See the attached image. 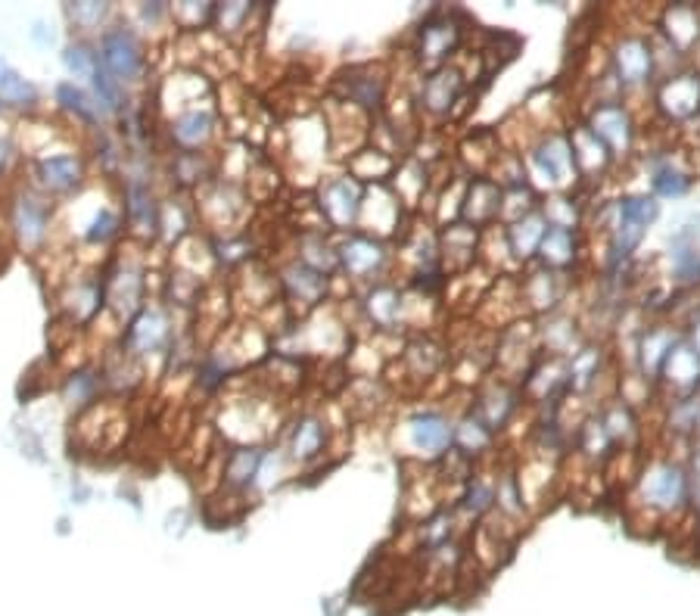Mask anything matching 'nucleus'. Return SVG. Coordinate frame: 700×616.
<instances>
[{
  "label": "nucleus",
  "instance_id": "obj_1",
  "mask_svg": "<svg viewBox=\"0 0 700 616\" xmlns=\"http://www.w3.org/2000/svg\"><path fill=\"white\" fill-rule=\"evenodd\" d=\"M50 228H53V200L38 193L32 184L20 187L10 197V209H7V234L13 237V243L25 252H38L50 240Z\"/></svg>",
  "mask_w": 700,
  "mask_h": 616
},
{
  "label": "nucleus",
  "instance_id": "obj_2",
  "mask_svg": "<svg viewBox=\"0 0 700 616\" xmlns=\"http://www.w3.org/2000/svg\"><path fill=\"white\" fill-rule=\"evenodd\" d=\"M97 60L100 68L115 78L122 88L135 85L143 78V72L150 66L147 60V47L140 41L132 25H107V32H100V45H97Z\"/></svg>",
  "mask_w": 700,
  "mask_h": 616
},
{
  "label": "nucleus",
  "instance_id": "obj_3",
  "mask_svg": "<svg viewBox=\"0 0 700 616\" xmlns=\"http://www.w3.org/2000/svg\"><path fill=\"white\" fill-rule=\"evenodd\" d=\"M143 293H147L143 265L125 259V255H115L110 272L103 274V309L115 320L128 324L143 309Z\"/></svg>",
  "mask_w": 700,
  "mask_h": 616
},
{
  "label": "nucleus",
  "instance_id": "obj_4",
  "mask_svg": "<svg viewBox=\"0 0 700 616\" xmlns=\"http://www.w3.org/2000/svg\"><path fill=\"white\" fill-rule=\"evenodd\" d=\"M32 175V187L45 197H66L82 190L88 181V162L82 153L66 150V153H45L28 165Z\"/></svg>",
  "mask_w": 700,
  "mask_h": 616
},
{
  "label": "nucleus",
  "instance_id": "obj_5",
  "mask_svg": "<svg viewBox=\"0 0 700 616\" xmlns=\"http://www.w3.org/2000/svg\"><path fill=\"white\" fill-rule=\"evenodd\" d=\"M172 318L165 309L159 305H143L135 318L128 320V327L122 330V352L132 359H150V355H162L172 345Z\"/></svg>",
  "mask_w": 700,
  "mask_h": 616
},
{
  "label": "nucleus",
  "instance_id": "obj_6",
  "mask_svg": "<svg viewBox=\"0 0 700 616\" xmlns=\"http://www.w3.org/2000/svg\"><path fill=\"white\" fill-rule=\"evenodd\" d=\"M638 492H641V502L648 507L673 514L688 502V474L673 461H654L641 474Z\"/></svg>",
  "mask_w": 700,
  "mask_h": 616
},
{
  "label": "nucleus",
  "instance_id": "obj_7",
  "mask_svg": "<svg viewBox=\"0 0 700 616\" xmlns=\"http://www.w3.org/2000/svg\"><path fill=\"white\" fill-rule=\"evenodd\" d=\"M660 215V203L654 197H626L616 205V225H613V259H626L645 240L648 228Z\"/></svg>",
  "mask_w": 700,
  "mask_h": 616
},
{
  "label": "nucleus",
  "instance_id": "obj_8",
  "mask_svg": "<svg viewBox=\"0 0 700 616\" xmlns=\"http://www.w3.org/2000/svg\"><path fill=\"white\" fill-rule=\"evenodd\" d=\"M362 184L352 175H339L317 190V209L330 228H352L362 215Z\"/></svg>",
  "mask_w": 700,
  "mask_h": 616
},
{
  "label": "nucleus",
  "instance_id": "obj_9",
  "mask_svg": "<svg viewBox=\"0 0 700 616\" xmlns=\"http://www.w3.org/2000/svg\"><path fill=\"white\" fill-rule=\"evenodd\" d=\"M122 200H125V222H128L132 237L140 240V243H150L159 234V212H162V203L157 200L150 181L140 178V175L125 178Z\"/></svg>",
  "mask_w": 700,
  "mask_h": 616
},
{
  "label": "nucleus",
  "instance_id": "obj_10",
  "mask_svg": "<svg viewBox=\"0 0 700 616\" xmlns=\"http://www.w3.org/2000/svg\"><path fill=\"white\" fill-rule=\"evenodd\" d=\"M529 165L539 175V181L548 184V187H564V184H570V175L576 172L570 137H545L542 143L529 153Z\"/></svg>",
  "mask_w": 700,
  "mask_h": 616
},
{
  "label": "nucleus",
  "instance_id": "obj_11",
  "mask_svg": "<svg viewBox=\"0 0 700 616\" xmlns=\"http://www.w3.org/2000/svg\"><path fill=\"white\" fill-rule=\"evenodd\" d=\"M215 131H218V118L205 106L184 110L168 122V137L178 147V153H200L212 143Z\"/></svg>",
  "mask_w": 700,
  "mask_h": 616
},
{
  "label": "nucleus",
  "instance_id": "obj_12",
  "mask_svg": "<svg viewBox=\"0 0 700 616\" xmlns=\"http://www.w3.org/2000/svg\"><path fill=\"white\" fill-rule=\"evenodd\" d=\"M657 106L673 122L695 118L700 113V72L670 75L657 91Z\"/></svg>",
  "mask_w": 700,
  "mask_h": 616
},
{
  "label": "nucleus",
  "instance_id": "obj_13",
  "mask_svg": "<svg viewBox=\"0 0 700 616\" xmlns=\"http://www.w3.org/2000/svg\"><path fill=\"white\" fill-rule=\"evenodd\" d=\"M586 128L608 147L610 156H620L633 147V118L626 113V106H620V103L595 106V113L588 115Z\"/></svg>",
  "mask_w": 700,
  "mask_h": 616
},
{
  "label": "nucleus",
  "instance_id": "obj_14",
  "mask_svg": "<svg viewBox=\"0 0 700 616\" xmlns=\"http://www.w3.org/2000/svg\"><path fill=\"white\" fill-rule=\"evenodd\" d=\"M454 427L452 420L439 411H421L408 420V442L414 452L421 455L436 457L442 455L449 445H452Z\"/></svg>",
  "mask_w": 700,
  "mask_h": 616
},
{
  "label": "nucleus",
  "instance_id": "obj_15",
  "mask_svg": "<svg viewBox=\"0 0 700 616\" xmlns=\"http://www.w3.org/2000/svg\"><path fill=\"white\" fill-rule=\"evenodd\" d=\"M613 66H616V78H620L623 88L645 85L651 78V72H654V50L645 38L626 35L613 50Z\"/></svg>",
  "mask_w": 700,
  "mask_h": 616
},
{
  "label": "nucleus",
  "instance_id": "obj_16",
  "mask_svg": "<svg viewBox=\"0 0 700 616\" xmlns=\"http://www.w3.org/2000/svg\"><path fill=\"white\" fill-rule=\"evenodd\" d=\"M337 259L339 268H346V274H352V277H374L386 265V247L380 240L367 237V234H355V237L342 240V247L337 250Z\"/></svg>",
  "mask_w": 700,
  "mask_h": 616
},
{
  "label": "nucleus",
  "instance_id": "obj_17",
  "mask_svg": "<svg viewBox=\"0 0 700 616\" xmlns=\"http://www.w3.org/2000/svg\"><path fill=\"white\" fill-rule=\"evenodd\" d=\"M280 287H284V297L290 302H299L302 309H315L317 302L327 293V277L302 262H290L284 272H280Z\"/></svg>",
  "mask_w": 700,
  "mask_h": 616
},
{
  "label": "nucleus",
  "instance_id": "obj_18",
  "mask_svg": "<svg viewBox=\"0 0 700 616\" xmlns=\"http://www.w3.org/2000/svg\"><path fill=\"white\" fill-rule=\"evenodd\" d=\"M386 78L374 68H352L349 78H339V93H342V103L349 106H362V110H380V100H384Z\"/></svg>",
  "mask_w": 700,
  "mask_h": 616
},
{
  "label": "nucleus",
  "instance_id": "obj_19",
  "mask_svg": "<svg viewBox=\"0 0 700 616\" xmlns=\"http://www.w3.org/2000/svg\"><path fill=\"white\" fill-rule=\"evenodd\" d=\"M461 88H464V78L458 68H436L424 81V91H421V106L433 115H446L458 103L461 97Z\"/></svg>",
  "mask_w": 700,
  "mask_h": 616
},
{
  "label": "nucleus",
  "instance_id": "obj_20",
  "mask_svg": "<svg viewBox=\"0 0 700 616\" xmlns=\"http://www.w3.org/2000/svg\"><path fill=\"white\" fill-rule=\"evenodd\" d=\"M327 445V420L321 414H302L290 433V457L296 464H312L324 455Z\"/></svg>",
  "mask_w": 700,
  "mask_h": 616
},
{
  "label": "nucleus",
  "instance_id": "obj_21",
  "mask_svg": "<svg viewBox=\"0 0 700 616\" xmlns=\"http://www.w3.org/2000/svg\"><path fill=\"white\" fill-rule=\"evenodd\" d=\"M682 395H691L700 387V355L688 342H676L660 370Z\"/></svg>",
  "mask_w": 700,
  "mask_h": 616
},
{
  "label": "nucleus",
  "instance_id": "obj_22",
  "mask_svg": "<svg viewBox=\"0 0 700 616\" xmlns=\"http://www.w3.org/2000/svg\"><path fill=\"white\" fill-rule=\"evenodd\" d=\"M262 461L265 452L259 445H240V449H230L225 457V486L227 489H237L243 492L249 486L259 482V470H262Z\"/></svg>",
  "mask_w": 700,
  "mask_h": 616
},
{
  "label": "nucleus",
  "instance_id": "obj_23",
  "mask_svg": "<svg viewBox=\"0 0 700 616\" xmlns=\"http://www.w3.org/2000/svg\"><path fill=\"white\" fill-rule=\"evenodd\" d=\"M200 212H203V218L212 228L227 230L230 225H237V218H240V212H243V197H240L230 184H215L203 197Z\"/></svg>",
  "mask_w": 700,
  "mask_h": 616
},
{
  "label": "nucleus",
  "instance_id": "obj_24",
  "mask_svg": "<svg viewBox=\"0 0 700 616\" xmlns=\"http://www.w3.org/2000/svg\"><path fill=\"white\" fill-rule=\"evenodd\" d=\"M458 38H461V28H458L449 16L429 20V23L421 28V45H417L421 60H427V63H442L454 47H458Z\"/></svg>",
  "mask_w": 700,
  "mask_h": 616
},
{
  "label": "nucleus",
  "instance_id": "obj_25",
  "mask_svg": "<svg viewBox=\"0 0 700 616\" xmlns=\"http://www.w3.org/2000/svg\"><path fill=\"white\" fill-rule=\"evenodd\" d=\"M57 103H60V110L68 113L78 125H85V128H97V122H100V106H97V100H93V93H88L82 85H75V81H60L57 85Z\"/></svg>",
  "mask_w": 700,
  "mask_h": 616
},
{
  "label": "nucleus",
  "instance_id": "obj_26",
  "mask_svg": "<svg viewBox=\"0 0 700 616\" xmlns=\"http://www.w3.org/2000/svg\"><path fill=\"white\" fill-rule=\"evenodd\" d=\"M100 389H103V374L93 370V367H78V370L68 374L66 384H63V399H66L68 408L85 411L91 408L93 402H100L97 399Z\"/></svg>",
  "mask_w": 700,
  "mask_h": 616
},
{
  "label": "nucleus",
  "instance_id": "obj_27",
  "mask_svg": "<svg viewBox=\"0 0 700 616\" xmlns=\"http://www.w3.org/2000/svg\"><path fill=\"white\" fill-rule=\"evenodd\" d=\"M545 230H548V222H545V215H539V212H529V215L517 218V222L508 228L511 252H514L517 259H529L533 252H539V247H542Z\"/></svg>",
  "mask_w": 700,
  "mask_h": 616
},
{
  "label": "nucleus",
  "instance_id": "obj_28",
  "mask_svg": "<svg viewBox=\"0 0 700 616\" xmlns=\"http://www.w3.org/2000/svg\"><path fill=\"white\" fill-rule=\"evenodd\" d=\"M464 215L476 225H486L501 215V187L489 181H474L467 200H464Z\"/></svg>",
  "mask_w": 700,
  "mask_h": 616
},
{
  "label": "nucleus",
  "instance_id": "obj_29",
  "mask_svg": "<svg viewBox=\"0 0 700 616\" xmlns=\"http://www.w3.org/2000/svg\"><path fill=\"white\" fill-rule=\"evenodd\" d=\"M666 32L678 50H688L700 38V16L691 3H676L666 10Z\"/></svg>",
  "mask_w": 700,
  "mask_h": 616
},
{
  "label": "nucleus",
  "instance_id": "obj_30",
  "mask_svg": "<svg viewBox=\"0 0 700 616\" xmlns=\"http://www.w3.org/2000/svg\"><path fill=\"white\" fill-rule=\"evenodd\" d=\"M113 7L103 0H82V3H66V16L75 32H107Z\"/></svg>",
  "mask_w": 700,
  "mask_h": 616
},
{
  "label": "nucleus",
  "instance_id": "obj_31",
  "mask_svg": "<svg viewBox=\"0 0 700 616\" xmlns=\"http://www.w3.org/2000/svg\"><path fill=\"white\" fill-rule=\"evenodd\" d=\"M542 262L548 268H566V265H573V259H576V237H573V230L566 228H548L545 230V240L542 247Z\"/></svg>",
  "mask_w": 700,
  "mask_h": 616
},
{
  "label": "nucleus",
  "instance_id": "obj_32",
  "mask_svg": "<svg viewBox=\"0 0 700 616\" xmlns=\"http://www.w3.org/2000/svg\"><path fill=\"white\" fill-rule=\"evenodd\" d=\"M168 175L178 187H200L212 178V162L205 160V153H175Z\"/></svg>",
  "mask_w": 700,
  "mask_h": 616
},
{
  "label": "nucleus",
  "instance_id": "obj_33",
  "mask_svg": "<svg viewBox=\"0 0 700 616\" xmlns=\"http://www.w3.org/2000/svg\"><path fill=\"white\" fill-rule=\"evenodd\" d=\"M673 345H676V337L670 330H648L645 340H641V367H645V374L657 377L663 370L666 355L673 352Z\"/></svg>",
  "mask_w": 700,
  "mask_h": 616
},
{
  "label": "nucleus",
  "instance_id": "obj_34",
  "mask_svg": "<svg viewBox=\"0 0 700 616\" xmlns=\"http://www.w3.org/2000/svg\"><path fill=\"white\" fill-rule=\"evenodd\" d=\"M452 442H458L461 455H479L483 449H489V442H492V430H489L476 414H467V417L454 427Z\"/></svg>",
  "mask_w": 700,
  "mask_h": 616
},
{
  "label": "nucleus",
  "instance_id": "obj_35",
  "mask_svg": "<svg viewBox=\"0 0 700 616\" xmlns=\"http://www.w3.org/2000/svg\"><path fill=\"white\" fill-rule=\"evenodd\" d=\"M0 103L3 106H16V110H32L38 103V88L28 78H23L20 72L10 68L0 78Z\"/></svg>",
  "mask_w": 700,
  "mask_h": 616
},
{
  "label": "nucleus",
  "instance_id": "obj_36",
  "mask_svg": "<svg viewBox=\"0 0 700 616\" xmlns=\"http://www.w3.org/2000/svg\"><path fill=\"white\" fill-rule=\"evenodd\" d=\"M651 187L657 197H682V193H688L691 178L678 165H673V160H660L651 168Z\"/></svg>",
  "mask_w": 700,
  "mask_h": 616
},
{
  "label": "nucleus",
  "instance_id": "obj_37",
  "mask_svg": "<svg viewBox=\"0 0 700 616\" xmlns=\"http://www.w3.org/2000/svg\"><path fill=\"white\" fill-rule=\"evenodd\" d=\"M118 234H122V215L115 209H110V205H103V209L93 212V218L88 222V228H85V243L110 247L113 240H118Z\"/></svg>",
  "mask_w": 700,
  "mask_h": 616
},
{
  "label": "nucleus",
  "instance_id": "obj_38",
  "mask_svg": "<svg viewBox=\"0 0 700 616\" xmlns=\"http://www.w3.org/2000/svg\"><path fill=\"white\" fill-rule=\"evenodd\" d=\"M63 63L66 68L75 75V78H85V81H93L97 68H100V60H97V47H91L85 38L72 41L63 50Z\"/></svg>",
  "mask_w": 700,
  "mask_h": 616
},
{
  "label": "nucleus",
  "instance_id": "obj_39",
  "mask_svg": "<svg viewBox=\"0 0 700 616\" xmlns=\"http://www.w3.org/2000/svg\"><path fill=\"white\" fill-rule=\"evenodd\" d=\"M255 7L252 3H243V0H234V3H215V16H212V25H218L222 35H237L240 28H247L249 20H252Z\"/></svg>",
  "mask_w": 700,
  "mask_h": 616
},
{
  "label": "nucleus",
  "instance_id": "obj_40",
  "mask_svg": "<svg viewBox=\"0 0 700 616\" xmlns=\"http://www.w3.org/2000/svg\"><path fill=\"white\" fill-rule=\"evenodd\" d=\"M399 293L392 290V287H374L371 290V297H367V312H371V318L377 320L380 327H389V324H396L399 320Z\"/></svg>",
  "mask_w": 700,
  "mask_h": 616
},
{
  "label": "nucleus",
  "instance_id": "obj_41",
  "mask_svg": "<svg viewBox=\"0 0 700 616\" xmlns=\"http://www.w3.org/2000/svg\"><path fill=\"white\" fill-rule=\"evenodd\" d=\"M598 367H601V352L598 349H586L579 355H573V365H570V384L576 389H586L595 377H598Z\"/></svg>",
  "mask_w": 700,
  "mask_h": 616
},
{
  "label": "nucleus",
  "instance_id": "obj_42",
  "mask_svg": "<svg viewBox=\"0 0 700 616\" xmlns=\"http://www.w3.org/2000/svg\"><path fill=\"white\" fill-rule=\"evenodd\" d=\"M168 16L175 20L184 28H200V25H212V16H215V3H205V7H197V3H178L168 10Z\"/></svg>",
  "mask_w": 700,
  "mask_h": 616
},
{
  "label": "nucleus",
  "instance_id": "obj_43",
  "mask_svg": "<svg viewBox=\"0 0 700 616\" xmlns=\"http://www.w3.org/2000/svg\"><path fill=\"white\" fill-rule=\"evenodd\" d=\"M492 504H496V486L492 482H474L471 492H467V499H464V507L474 511V514L489 511Z\"/></svg>",
  "mask_w": 700,
  "mask_h": 616
},
{
  "label": "nucleus",
  "instance_id": "obj_44",
  "mask_svg": "<svg viewBox=\"0 0 700 616\" xmlns=\"http://www.w3.org/2000/svg\"><path fill=\"white\" fill-rule=\"evenodd\" d=\"M16 156H20V147L13 143V137L0 135V178L10 175V168L16 165Z\"/></svg>",
  "mask_w": 700,
  "mask_h": 616
},
{
  "label": "nucleus",
  "instance_id": "obj_45",
  "mask_svg": "<svg viewBox=\"0 0 700 616\" xmlns=\"http://www.w3.org/2000/svg\"><path fill=\"white\" fill-rule=\"evenodd\" d=\"M165 16H168V7H165V3H143V7H140V20L147 25L162 23Z\"/></svg>",
  "mask_w": 700,
  "mask_h": 616
},
{
  "label": "nucleus",
  "instance_id": "obj_46",
  "mask_svg": "<svg viewBox=\"0 0 700 616\" xmlns=\"http://www.w3.org/2000/svg\"><path fill=\"white\" fill-rule=\"evenodd\" d=\"M691 349L700 355V318L691 324Z\"/></svg>",
  "mask_w": 700,
  "mask_h": 616
},
{
  "label": "nucleus",
  "instance_id": "obj_47",
  "mask_svg": "<svg viewBox=\"0 0 700 616\" xmlns=\"http://www.w3.org/2000/svg\"><path fill=\"white\" fill-rule=\"evenodd\" d=\"M695 479H698V482H700V445H698V449H695Z\"/></svg>",
  "mask_w": 700,
  "mask_h": 616
},
{
  "label": "nucleus",
  "instance_id": "obj_48",
  "mask_svg": "<svg viewBox=\"0 0 700 616\" xmlns=\"http://www.w3.org/2000/svg\"><path fill=\"white\" fill-rule=\"evenodd\" d=\"M7 72H10V68H7V63H3V60H0V78H3V75H7Z\"/></svg>",
  "mask_w": 700,
  "mask_h": 616
},
{
  "label": "nucleus",
  "instance_id": "obj_49",
  "mask_svg": "<svg viewBox=\"0 0 700 616\" xmlns=\"http://www.w3.org/2000/svg\"><path fill=\"white\" fill-rule=\"evenodd\" d=\"M698 532H700V507H698Z\"/></svg>",
  "mask_w": 700,
  "mask_h": 616
}]
</instances>
